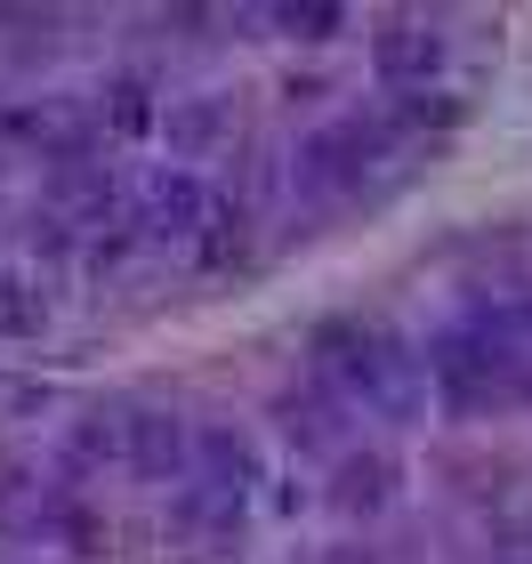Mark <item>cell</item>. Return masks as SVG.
<instances>
[{
    "label": "cell",
    "mask_w": 532,
    "mask_h": 564,
    "mask_svg": "<svg viewBox=\"0 0 532 564\" xmlns=\"http://www.w3.org/2000/svg\"><path fill=\"white\" fill-rule=\"evenodd\" d=\"M323 371L339 379V403H363L379 420H412L427 403V355H412L379 323H332L323 330Z\"/></svg>",
    "instance_id": "obj_1"
},
{
    "label": "cell",
    "mask_w": 532,
    "mask_h": 564,
    "mask_svg": "<svg viewBox=\"0 0 532 564\" xmlns=\"http://www.w3.org/2000/svg\"><path fill=\"white\" fill-rule=\"evenodd\" d=\"M388 145H395V121L388 113H339V121H323L315 138H298L291 186L298 194H347V186H363V170Z\"/></svg>",
    "instance_id": "obj_2"
},
{
    "label": "cell",
    "mask_w": 532,
    "mask_h": 564,
    "mask_svg": "<svg viewBox=\"0 0 532 564\" xmlns=\"http://www.w3.org/2000/svg\"><path fill=\"white\" fill-rule=\"evenodd\" d=\"M210 218H218V202H210V186H202L194 170H154L138 186V226L154 242H202Z\"/></svg>",
    "instance_id": "obj_3"
},
{
    "label": "cell",
    "mask_w": 532,
    "mask_h": 564,
    "mask_svg": "<svg viewBox=\"0 0 532 564\" xmlns=\"http://www.w3.org/2000/svg\"><path fill=\"white\" fill-rule=\"evenodd\" d=\"M371 65H379V82H395V89H427L444 73V33L420 24V17H388L371 33Z\"/></svg>",
    "instance_id": "obj_4"
},
{
    "label": "cell",
    "mask_w": 532,
    "mask_h": 564,
    "mask_svg": "<svg viewBox=\"0 0 532 564\" xmlns=\"http://www.w3.org/2000/svg\"><path fill=\"white\" fill-rule=\"evenodd\" d=\"M130 468L145 484H194V427L177 412H130Z\"/></svg>",
    "instance_id": "obj_5"
},
{
    "label": "cell",
    "mask_w": 532,
    "mask_h": 564,
    "mask_svg": "<svg viewBox=\"0 0 532 564\" xmlns=\"http://www.w3.org/2000/svg\"><path fill=\"white\" fill-rule=\"evenodd\" d=\"M194 484L242 500L250 484H259V452H250V435H235V427H194Z\"/></svg>",
    "instance_id": "obj_6"
},
{
    "label": "cell",
    "mask_w": 532,
    "mask_h": 564,
    "mask_svg": "<svg viewBox=\"0 0 532 564\" xmlns=\"http://www.w3.org/2000/svg\"><path fill=\"white\" fill-rule=\"evenodd\" d=\"M218 138H226L218 97H170V153H210Z\"/></svg>",
    "instance_id": "obj_7"
},
{
    "label": "cell",
    "mask_w": 532,
    "mask_h": 564,
    "mask_svg": "<svg viewBox=\"0 0 532 564\" xmlns=\"http://www.w3.org/2000/svg\"><path fill=\"white\" fill-rule=\"evenodd\" d=\"M106 130L113 138H145L154 130V82H145V73H113L106 82Z\"/></svg>",
    "instance_id": "obj_8"
},
{
    "label": "cell",
    "mask_w": 532,
    "mask_h": 564,
    "mask_svg": "<svg viewBox=\"0 0 532 564\" xmlns=\"http://www.w3.org/2000/svg\"><path fill=\"white\" fill-rule=\"evenodd\" d=\"M48 323V299L33 274H0V339H41Z\"/></svg>",
    "instance_id": "obj_9"
},
{
    "label": "cell",
    "mask_w": 532,
    "mask_h": 564,
    "mask_svg": "<svg viewBox=\"0 0 532 564\" xmlns=\"http://www.w3.org/2000/svg\"><path fill=\"white\" fill-rule=\"evenodd\" d=\"M339 412L347 403H332V395H283V420L298 444H339Z\"/></svg>",
    "instance_id": "obj_10"
},
{
    "label": "cell",
    "mask_w": 532,
    "mask_h": 564,
    "mask_svg": "<svg viewBox=\"0 0 532 564\" xmlns=\"http://www.w3.org/2000/svg\"><path fill=\"white\" fill-rule=\"evenodd\" d=\"M388 500V459L363 452V459H347L339 468V508H379Z\"/></svg>",
    "instance_id": "obj_11"
},
{
    "label": "cell",
    "mask_w": 532,
    "mask_h": 564,
    "mask_svg": "<svg viewBox=\"0 0 532 564\" xmlns=\"http://www.w3.org/2000/svg\"><path fill=\"white\" fill-rule=\"evenodd\" d=\"M274 24L298 33V41H332L339 24H347V9H315V0H307V9H274Z\"/></svg>",
    "instance_id": "obj_12"
}]
</instances>
